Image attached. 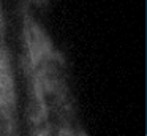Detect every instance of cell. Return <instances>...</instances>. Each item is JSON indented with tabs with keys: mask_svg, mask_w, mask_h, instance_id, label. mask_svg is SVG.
<instances>
[{
	"mask_svg": "<svg viewBox=\"0 0 147 136\" xmlns=\"http://www.w3.org/2000/svg\"><path fill=\"white\" fill-rule=\"evenodd\" d=\"M27 2H29L30 5L38 6V8H45V6L48 5V0H27Z\"/></svg>",
	"mask_w": 147,
	"mask_h": 136,
	"instance_id": "cell-4",
	"label": "cell"
},
{
	"mask_svg": "<svg viewBox=\"0 0 147 136\" xmlns=\"http://www.w3.org/2000/svg\"><path fill=\"white\" fill-rule=\"evenodd\" d=\"M24 41H26L27 54L35 65L46 59L54 49V44L46 30L33 18H30L29 13H26V19H24Z\"/></svg>",
	"mask_w": 147,
	"mask_h": 136,
	"instance_id": "cell-1",
	"label": "cell"
},
{
	"mask_svg": "<svg viewBox=\"0 0 147 136\" xmlns=\"http://www.w3.org/2000/svg\"><path fill=\"white\" fill-rule=\"evenodd\" d=\"M19 66H21V70L24 71V74L27 76V78H32L33 76V73H35V68H36V65L33 63V60L30 59V55L29 54H24V55H21V59H19Z\"/></svg>",
	"mask_w": 147,
	"mask_h": 136,
	"instance_id": "cell-3",
	"label": "cell"
},
{
	"mask_svg": "<svg viewBox=\"0 0 147 136\" xmlns=\"http://www.w3.org/2000/svg\"><path fill=\"white\" fill-rule=\"evenodd\" d=\"M48 120V106H46V98L32 95L27 106V122L30 127H36L40 123Z\"/></svg>",
	"mask_w": 147,
	"mask_h": 136,
	"instance_id": "cell-2",
	"label": "cell"
}]
</instances>
